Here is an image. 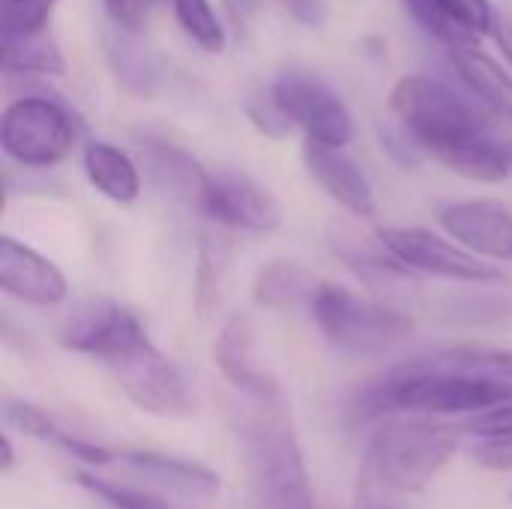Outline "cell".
Returning a JSON list of instances; mask_svg holds the SVG:
<instances>
[{
    "mask_svg": "<svg viewBox=\"0 0 512 509\" xmlns=\"http://www.w3.org/2000/svg\"><path fill=\"white\" fill-rule=\"evenodd\" d=\"M447 54L468 93L492 114L512 120V75L498 63V57L483 51L480 42L453 45Z\"/></svg>",
    "mask_w": 512,
    "mask_h": 509,
    "instance_id": "obj_16",
    "label": "cell"
},
{
    "mask_svg": "<svg viewBox=\"0 0 512 509\" xmlns=\"http://www.w3.org/2000/svg\"><path fill=\"white\" fill-rule=\"evenodd\" d=\"M135 36L138 33H129L123 27H114V39H105V48H108L111 69L123 81V87L132 90V93H138V96H150L153 87H156V81H159V72H156L153 57L147 54V48L141 51L135 45Z\"/></svg>",
    "mask_w": 512,
    "mask_h": 509,
    "instance_id": "obj_24",
    "label": "cell"
},
{
    "mask_svg": "<svg viewBox=\"0 0 512 509\" xmlns=\"http://www.w3.org/2000/svg\"><path fill=\"white\" fill-rule=\"evenodd\" d=\"M81 168L87 183L111 204L129 207L141 195V168L129 153L108 141H87L81 150Z\"/></svg>",
    "mask_w": 512,
    "mask_h": 509,
    "instance_id": "obj_17",
    "label": "cell"
},
{
    "mask_svg": "<svg viewBox=\"0 0 512 509\" xmlns=\"http://www.w3.org/2000/svg\"><path fill=\"white\" fill-rule=\"evenodd\" d=\"M465 432L477 441L474 459L489 471H512V399L468 417Z\"/></svg>",
    "mask_w": 512,
    "mask_h": 509,
    "instance_id": "obj_21",
    "label": "cell"
},
{
    "mask_svg": "<svg viewBox=\"0 0 512 509\" xmlns=\"http://www.w3.org/2000/svg\"><path fill=\"white\" fill-rule=\"evenodd\" d=\"M3 417H6L9 429H18L21 435L36 438L42 444H51L54 435L60 432L57 420L48 411H42V408H36V405H30L24 399H6L3 402Z\"/></svg>",
    "mask_w": 512,
    "mask_h": 509,
    "instance_id": "obj_28",
    "label": "cell"
},
{
    "mask_svg": "<svg viewBox=\"0 0 512 509\" xmlns=\"http://www.w3.org/2000/svg\"><path fill=\"white\" fill-rule=\"evenodd\" d=\"M213 240L204 237L201 246V267H198V309L210 312V306L219 300V273H222V255L210 246Z\"/></svg>",
    "mask_w": 512,
    "mask_h": 509,
    "instance_id": "obj_31",
    "label": "cell"
},
{
    "mask_svg": "<svg viewBox=\"0 0 512 509\" xmlns=\"http://www.w3.org/2000/svg\"><path fill=\"white\" fill-rule=\"evenodd\" d=\"M0 288L6 297L36 309H54L69 297L63 270L9 234L0 237Z\"/></svg>",
    "mask_w": 512,
    "mask_h": 509,
    "instance_id": "obj_12",
    "label": "cell"
},
{
    "mask_svg": "<svg viewBox=\"0 0 512 509\" xmlns=\"http://www.w3.org/2000/svg\"><path fill=\"white\" fill-rule=\"evenodd\" d=\"M60 0H3V36H30L51 27Z\"/></svg>",
    "mask_w": 512,
    "mask_h": 509,
    "instance_id": "obj_27",
    "label": "cell"
},
{
    "mask_svg": "<svg viewBox=\"0 0 512 509\" xmlns=\"http://www.w3.org/2000/svg\"><path fill=\"white\" fill-rule=\"evenodd\" d=\"M512 399V351L450 345L408 357L354 399V417L378 423L393 414L474 417Z\"/></svg>",
    "mask_w": 512,
    "mask_h": 509,
    "instance_id": "obj_1",
    "label": "cell"
},
{
    "mask_svg": "<svg viewBox=\"0 0 512 509\" xmlns=\"http://www.w3.org/2000/svg\"><path fill=\"white\" fill-rule=\"evenodd\" d=\"M195 210L231 231L273 234L282 228V204L276 195L243 171H210Z\"/></svg>",
    "mask_w": 512,
    "mask_h": 509,
    "instance_id": "obj_10",
    "label": "cell"
},
{
    "mask_svg": "<svg viewBox=\"0 0 512 509\" xmlns=\"http://www.w3.org/2000/svg\"><path fill=\"white\" fill-rule=\"evenodd\" d=\"M12 462H15V453H12V441L6 435L3 438V462H0V471H12Z\"/></svg>",
    "mask_w": 512,
    "mask_h": 509,
    "instance_id": "obj_36",
    "label": "cell"
},
{
    "mask_svg": "<svg viewBox=\"0 0 512 509\" xmlns=\"http://www.w3.org/2000/svg\"><path fill=\"white\" fill-rule=\"evenodd\" d=\"M438 225L444 234L486 261H512V207L504 201L471 198L441 204Z\"/></svg>",
    "mask_w": 512,
    "mask_h": 509,
    "instance_id": "obj_11",
    "label": "cell"
},
{
    "mask_svg": "<svg viewBox=\"0 0 512 509\" xmlns=\"http://www.w3.org/2000/svg\"><path fill=\"white\" fill-rule=\"evenodd\" d=\"M57 342L72 354L99 360L138 411L159 420L195 414V393L186 375L123 303L111 297L81 303L57 330Z\"/></svg>",
    "mask_w": 512,
    "mask_h": 509,
    "instance_id": "obj_2",
    "label": "cell"
},
{
    "mask_svg": "<svg viewBox=\"0 0 512 509\" xmlns=\"http://www.w3.org/2000/svg\"><path fill=\"white\" fill-rule=\"evenodd\" d=\"M141 150H144V162H147L153 180L162 189H168L174 198H183L192 207H198V198L210 180V171L183 147L159 141V138H147L141 144Z\"/></svg>",
    "mask_w": 512,
    "mask_h": 509,
    "instance_id": "obj_19",
    "label": "cell"
},
{
    "mask_svg": "<svg viewBox=\"0 0 512 509\" xmlns=\"http://www.w3.org/2000/svg\"><path fill=\"white\" fill-rule=\"evenodd\" d=\"M246 117L252 120V126L270 138H285L294 126L288 123V117L279 111V105L273 102L270 90L267 93H258V96H249L246 102Z\"/></svg>",
    "mask_w": 512,
    "mask_h": 509,
    "instance_id": "obj_30",
    "label": "cell"
},
{
    "mask_svg": "<svg viewBox=\"0 0 512 509\" xmlns=\"http://www.w3.org/2000/svg\"><path fill=\"white\" fill-rule=\"evenodd\" d=\"M510 165H512V144H510Z\"/></svg>",
    "mask_w": 512,
    "mask_h": 509,
    "instance_id": "obj_37",
    "label": "cell"
},
{
    "mask_svg": "<svg viewBox=\"0 0 512 509\" xmlns=\"http://www.w3.org/2000/svg\"><path fill=\"white\" fill-rule=\"evenodd\" d=\"M153 6H156V0H102L108 21L129 33H141L147 27Z\"/></svg>",
    "mask_w": 512,
    "mask_h": 509,
    "instance_id": "obj_32",
    "label": "cell"
},
{
    "mask_svg": "<svg viewBox=\"0 0 512 509\" xmlns=\"http://www.w3.org/2000/svg\"><path fill=\"white\" fill-rule=\"evenodd\" d=\"M78 138L72 111L51 96L24 93L3 108L0 147L21 168H54L60 165Z\"/></svg>",
    "mask_w": 512,
    "mask_h": 509,
    "instance_id": "obj_7",
    "label": "cell"
},
{
    "mask_svg": "<svg viewBox=\"0 0 512 509\" xmlns=\"http://www.w3.org/2000/svg\"><path fill=\"white\" fill-rule=\"evenodd\" d=\"M237 438L249 483L264 509H318L285 396L249 399V408L237 417Z\"/></svg>",
    "mask_w": 512,
    "mask_h": 509,
    "instance_id": "obj_5",
    "label": "cell"
},
{
    "mask_svg": "<svg viewBox=\"0 0 512 509\" xmlns=\"http://www.w3.org/2000/svg\"><path fill=\"white\" fill-rule=\"evenodd\" d=\"M330 249L369 285V288H390L396 282H411L417 273L408 270L375 234L372 237H360L351 228H333L330 234Z\"/></svg>",
    "mask_w": 512,
    "mask_h": 509,
    "instance_id": "obj_18",
    "label": "cell"
},
{
    "mask_svg": "<svg viewBox=\"0 0 512 509\" xmlns=\"http://www.w3.org/2000/svg\"><path fill=\"white\" fill-rule=\"evenodd\" d=\"M309 312L321 336L348 357H384L405 345L417 330L408 312L336 282H321L315 288Z\"/></svg>",
    "mask_w": 512,
    "mask_h": 509,
    "instance_id": "obj_6",
    "label": "cell"
},
{
    "mask_svg": "<svg viewBox=\"0 0 512 509\" xmlns=\"http://www.w3.org/2000/svg\"><path fill=\"white\" fill-rule=\"evenodd\" d=\"M114 465H123L135 477L147 480L153 489H162L168 495L180 498H219L222 480L216 471L207 465L177 459L159 450H144V447H117L114 450Z\"/></svg>",
    "mask_w": 512,
    "mask_h": 509,
    "instance_id": "obj_15",
    "label": "cell"
},
{
    "mask_svg": "<svg viewBox=\"0 0 512 509\" xmlns=\"http://www.w3.org/2000/svg\"><path fill=\"white\" fill-rule=\"evenodd\" d=\"M3 72L6 75H66V57L51 30L30 36H3Z\"/></svg>",
    "mask_w": 512,
    "mask_h": 509,
    "instance_id": "obj_22",
    "label": "cell"
},
{
    "mask_svg": "<svg viewBox=\"0 0 512 509\" xmlns=\"http://www.w3.org/2000/svg\"><path fill=\"white\" fill-rule=\"evenodd\" d=\"M510 501H512V492H510Z\"/></svg>",
    "mask_w": 512,
    "mask_h": 509,
    "instance_id": "obj_38",
    "label": "cell"
},
{
    "mask_svg": "<svg viewBox=\"0 0 512 509\" xmlns=\"http://www.w3.org/2000/svg\"><path fill=\"white\" fill-rule=\"evenodd\" d=\"M351 509H405V507H402V498H399V495H390V492H381V489H375V486L357 483V486H354V507Z\"/></svg>",
    "mask_w": 512,
    "mask_h": 509,
    "instance_id": "obj_33",
    "label": "cell"
},
{
    "mask_svg": "<svg viewBox=\"0 0 512 509\" xmlns=\"http://www.w3.org/2000/svg\"><path fill=\"white\" fill-rule=\"evenodd\" d=\"M282 3L306 27H321L327 21V3L324 0H282Z\"/></svg>",
    "mask_w": 512,
    "mask_h": 509,
    "instance_id": "obj_34",
    "label": "cell"
},
{
    "mask_svg": "<svg viewBox=\"0 0 512 509\" xmlns=\"http://www.w3.org/2000/svg\"><path fill=\"white\" fill-rule=\"evenodd\" d=\"M390 111L417 153L432 156L474 183H501L512 174L510 144H501L483 111L456 87L432 75H405L390 90Z\"/></svg>",
    "mask_w": 512,
    "mask_h": 509,
    "instance_id": "obj_3",
    "label": "cell"
},
{
    "mask_svg": "<svg viewBox=\"0 0 512 509\" xmlns=\"http://www.w3.org/2000/svg\"><path fill=\"white\" fill-rule=\"evenodd\" d=\"M378 240L417 276L447 279V282H498L501 270L492 267L486 258L468 252L450 234H435L423 225H381Z\"/></svg>",
    "mask_w": 512,
    "mask_h": 509,
    "instance_id": "obj_9",
    "label": "cell"
},
{
    "mask_svg": "<svg viewBox=\"0 0 512 509\" xmlns=\"http://www.w3.org/2000/svg\"><path fill=\"white\" fill-rule=\"evenodd\" d=\"M75 483L93 495L96 501H102L105 507L111 509H183L177 501L168 498V492H156V489H141V486H132V483H120V480H111L105 474H99L96 468H87V471H78L75 474Z\"/></svg>",
    "mask_w": 512,
    "mask_h": 509,
    "instance_id": "obj_23",
    "label": "cell"
},
{
    "mask_svg": "<svg viewBox=\"0 0 512 509\" xmlns=\"http://www.w3.org/2000/svg\"><path fill=\"white\" fill-rule=\"evenodd\" d=\"M447 6V12L453 15V21L474 39L492 36L498 15L492 9V0H441Z\"/></svg>",
    "mask_w": 512,
    "mask_h": 509,
    "instance_id": "obj_29",
    "label": "cell"
},
{
    "mask_svg": "<svg viewBox=\"0 0 512 509\" xmlns=\"http://www.w3.org/2000/svg\"><path fill=\"white\" fill-rule=\"evenodd\" d=\"M303 165L309 177L327 192V198H333L345 213H351L360 222H372V225L378 222L381 210H378L375 189L369 177L363 174V168L351 156L342 153V147H324V144L306 141Z\"/></svg>",
    "mask_w": 512,
    "mask_h": 509,
    "instance_id": "obj_14",
    "label": "cell"
},
{
    "mask_svg": "<svg viewBox=\"0 0 512 509\" xmlns=\"http://www.w3.org/2000/svg\"><path fill=\"white\" fill-rule=\"evenodd\" d=\"M213 360L222 378L246 399H279L285 396L279 378L267 372L255 351V327L246 312H234L216 333Z\"/></svg>",
    "mask_w": 512,
    "mask_h": 509,
    "instance_id": "obj_13",
    "label": "cell"
},
{
    "mask_svg": "<svg viewBox=\"0 0 512 509\" xmlns=\"http://www.w3.org/2000/svg\"><path fill=\"white\" fill-rule=\"evenodd\" d=\"M405 9L411 12V18L432 36L438 39L444 48H453V45H462V42H480L474 36H468L456 21L453 15L447 12V6L441 0H405Z\"/></svg>",
    "mask_w": 512,
    "mask_h": 509,
    "instance_id": "obj_26",
    "label": "cell"
},
{
    "mask_svg": "<svg viewBox=\"0 0 512 509\" xmlns=\"http://www.w3.org/2000/svg\"><path fill=\"white\" fill-rule=\"evenodd\" d=\"M495 42H498V51L504 54V60L510 63L512 69V21L510 18H498V24H495Z\"/></svg>",
    "mask_w": 512,
    "mask_h": 509,
    "instance_id": "obj_35",
    "label": "cell"
},
{
    "mask_svg": "<svg viewBox=\"0 0 512 509\" xmlns=\"http://www.w3.org/2000/svg\"><path fill=\"white\" fill-rule=\"evenodd\" d=\"M177 27L207 54H222L228 45V30L213 9V0H171Z\"/></svg>",
    "mask_w": 512,
    "mask_h": 509,
    "instance_id": "obj_25",
    "label": "cell"
},
{
    "mask_svg": "<svg viewBox=\"0 0 512 509\" xmlns=\"http://www.w3.org/2000/svg\"><path fill=\"white\" fill-rule=\"evenodd\" d=\"M318 285L321 282L297 261H270L267 267L258 270L252 297L258 306L267 309H294L300 303L309 306Z\"/></svg>",
    "mask_w": 512,
    "mask_h": 509,
    "instance_id": "obj_20",
    "label": "cell"
},
{
    "mask_svg": "<svg viewBox=\"0 0 512 509\" xmlns=\"http://www.w3.org/2000/svg\"><path fill=\"white\" fill-rule=\"evenodd\" d=\"M465 429L447 417L393 414L375 423L366 438L357 483L408 498L423 492L456 456Z\"/></svg>",
    "mask_w": 512,
    "mask_h": 509,
    "instance_id": "obj_4",
    "label": "cell"
},
{
    "mask_svg": "<svg viewBox=\"0 0 512 509\" xmlns=\"http://www.w3.org/2000/svg\"><path fill=\"white\" fill-rule=\"evenodd\" d=\"M270 96L306 141L324 147H348L354 141L351 108L321 75L309 69H285L273 78Z\"/></svg>",
    "mask_w": 512,
    "mask_h": 509,
    "instance_id": "obj_8",
    "label": "cell"
}]
</instances>
